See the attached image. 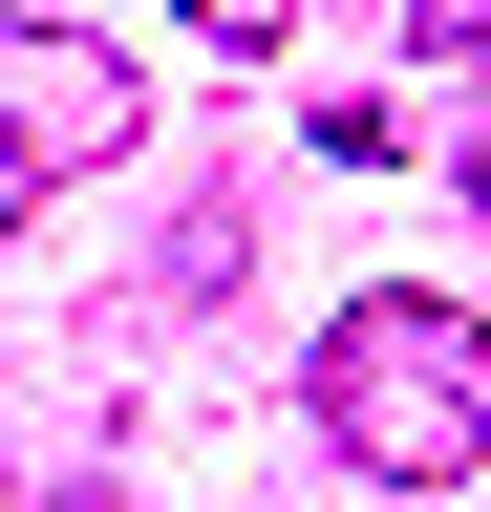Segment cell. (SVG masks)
<instances>
[{
	"label": "cell",
	"mask_w": 491,
	"mask_h": 512,
	"mask_svg": "<svg viewBox=\"0 0 491 512\" xmlns=\"http://www.w3.org/2000/svg\"><path fill=\"white\" fill-rule=\"evenodd\" d=\"M321 427H342V470L449 491L470 448H491V320H470V299H427V278L342 299V320H321Z\"/></svg>",
	"instance_id": "1"
},
{
	"label": "cell",
	"mask_w": 491,
	"mask_h": 512,
	"mask_svg": "<svg viewBox=\"0 0 491 512\" xmlns=\"http://www.w3.org/2000/svg\"><path fill=\"white\" fill-rule=\"evenodd\" d=\"M150 128V86L107 43H65V22H0V214H22V192H65V171H107Z\"/></svg>",
	"instance_id": "2"
},
{
	"label": "cell",
	"mask_w": 491,
	"mask_h": 512,
	"mask_svg": "<svg viewBox=\"0 0 491 512\" xmlns=\"http://www.w3.org/2000/svg\"><path fill=\"white\" fill-rule=\"evenodd\" d=\"M171 22H193V43H278L299 0H171Z\"/></svg>",
	"instance_id": "3"
},
{
	"label": "cell",
	"mask_w": 491,
	"mask_h": 512,
	"mask_svg": "<svg viewBox=\"0 0 491 512\" xmlns=\"http://www.w3.org/2000/svg\"><path fill=\"white\" fill-rule=\"evenodd\" d=\"M470 214H491V128H470Z\"/></svg>",
	"instance_id": "4"
},
{
	"label": "cell",
	"mask_w": 491,
	"mask_h": 512,
	"mask_svg": "<svg viewBox=\"0 0 491 512\" xmlns=\"http://www.w3.org/2000/svg\"><path fill=\"white\" fill-rule=\"evenodd\" d=\"M65 512H129V491H107V470H86V491H65Z\"/></svg>",
	"instance_id": "5"
}]
</instances>
